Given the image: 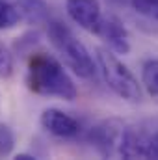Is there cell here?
Listing matches in <instances>:
<instances>
[{
  "label": "cell",
  "mask_w": 158,
  "mask_h": 160,
  "mask_svg": "<svg viewBox=\"0 0 158 160\" xmlns=\"http://www.w3.org/2000/svg\"><path fill=\"white\" fill-rule=\"evenodd\" d=\"M26 86L30 91L43 97H58L63 101H75L78 89L63 65L45 52H34L28 60Z\"/></svg>",
  "instance_id": "obj_1"
},
{
  "label": "cell",
  "mask_w": 158,
  "mask_h": 160,
  "mask_svg": "<svg viewBox=\"0 0 158 160\" xmlns=\"http://www.w3.org/2000/svg\"><path fill=\"white\" fill-rule=\"evenodd\" d=\"M47 34H48L50 43L54 45V48L60 52V56L73 69L75 75H78L80 78H95L97 69H95L89 50L73 34V30L67 24H63L60 21H50Z\"/></svg>",
  "instance_id": "obj_2"
},
{
  "label": "cell",
  "mask_w": 158,
  "mask_h": 160,
  "mask_svg": "<svg viewBox=\"0 0 158 160\" xmlns=\"http://www.w3.org/2000/svg\"><path fill=\"white\" fill-rule=\"evenodd\" d=\"M97 60L102 71V78L116 95L130 102H138L141 99V89L136 77L116 54L106 48H97Z\"/></svg>",
  "instance_id": "obj_3"
},
{
  "label": "cell",
  "mask_w": 158,
  "mask_h": 160,
  "mask_svg": "<svg viewBox=\"0 0 158 160\" xmlns=\"http://www.w3.org/2000/svg\"><path fill=\"white\" fill-rule=\"evenodd\" d=\"M123 130H125V125L119 119H116V118L102 119L87 130L86 142L99 155L110 158V157L119 155V143H121Z\"/></svg>",
  "instance_id": "obj_4"
},
{
  "label": "cell",
  "mask_w": 158,
  "mask_h": 160,
  "mask_svg": "<svg viewBox=\"0 0 158 160\" xmlns=\"http://www.w3.org/2000/svg\"><path fill=\"white\" fill-rule=\"evenodd\" d=\"M41 125L47 132H50L56 138H77L80 134V123L73 116L58 110V108H48L41 114Z\"/></svg>",
  "instance_id": "obj_5"
},
{
  "label": "cell",
  "mask_w": 158,
  "mask_h": 160,
  "mask_svg": "<svg viewBox=\"0 0 158 160\" xmlns=\"http://www.w3.org/2000/svg\"><path fill=\"white\" fill-rule=\"evenodd\" d=\"M97 36L108 43V47L117 52V54H128L130 50V41H128V32L125 24L119 21L117 17H101V22L95 30Z\"/></svg>",
  "instance_id": "obj_6"
},
{
  "label": "cell",
  "mask_w": 158,
  "mask_h": 160,
  "mask_svg": "<svg viewBox=\"0 0 158 160\" xmlns=\"http://www.w3.org/2000/svg\"><path fill=\"white\" fill-rule=\"evenodd\" d=\"M67 15L80 28L95 32L101 22V6L99 0H65Z\"/></svg>",
  "instance_id": "obj_7"
},
{
  "label": "cell",
  "mask_w": 158,
  "mask_h": 160,
  "mask_svg": "<svg viewBox=\"0 0 158 160\" xmlns=\"http://www.w3.org/2000/svg\"><path fill=\"white\" fill-rule=\"evenodd\" d=\"M149 138L151 132H147L143 127H125L119 143V155L125 158H145Z\"/></svg>",
  "instance_id": "obj_8"
},
{
  "label": "cell",
  "mask_w": 158,
  "mask_h": 160,
  "mask_svg": "<svg viewBox=\"0 0 158 160\" xmlns=\"http://www.w3.org/2000/svg\"><path fill=\"white\" fill-rule=\"evenodd\" d=\"M11 2L22 19H26L30 24H39L48 19V8L45 0H7Z\"/></svg>",
  "instance_id": "obj_9"
},
{
  "label": "cell",
  "mask_w": 158,
  "mask_h": 160,
  "mask_svg": "<svg viewBox=\"0 0 158 160\" xmlns=\"http://www.w3.org/2000/svg\"><path fill=\"white\" fill-rule=\"evenodd\" d=\"M141 80H143V86L147 88L149 95L158 101V60H149L143 63Z\"/></svg>",
  "instance_id": "obj_10"
},
{
  "label": "cell",
  "mask_w": 158,
  "mask_h": 160,
  "mask_svg": "<svg viewBox=\"0 0 158 160\" xmlns=\"http://www.w3.org/2000/svg\"><path fill=\"white\" fill-rule=\"evenodd\" d=\"M21 13L19 9L7 2V0H0V30H9L13 26H17L21 22Z\"/></svg>",
  "instance_id": "obj_11"
},
{
  "label": "cell",
  "mask_w": 158,
  "mask_h": 160,
  "mask_svg": "<svg viewBox=\"0 0 158 160\" xmlns=\"http://www.w3.org/2000/svg\"><path fill=\"white\" fill-rule=\"evenodd\" d=\"M13 147H15V134H13V130L7 125L0 123V158L11 155Z\"/></svg>",
  "instance_id": "obj_12"
},
{
  "label": "cell",
  "mask_w": 158,
  "mask_h": 160,
  "mask_svg": "<svg viewBox=\"0 0 158 160\" xmlns=\"http://www.w3.org/2000/svg\"><path fill=\"white\" fill-rule=\"evenodd\" d=\"M15 71L13 54L7 50V47L0 41V78H9Z\"/></svg>",
  "instance_id": "obj_13"
},
{
  "label": "cell",
  "mask_w": 158,
  "mask_h": 160,
  "mask_svg": "<svg viewBox=\"0 0 158 160\" xmlns=\"http://www.w3.org/2000/svg\"><path fill=\"white\" fill-rule=\"evenodd\" d=\"M39 32H26L22 38H19V39L15 41V45H13V48H15V52L17 54H28L37 43H39Z\"/></svg>",
  "instance_id": "obj_14"
},
{
  "label": "cell",
  "mask_w": 158,
  "mask_h": 160,
  "mask_svg": "<svg viewBox=\"0 0 158 160\" xmlns=\"http://www.w3.org/2000/svg\"><path fill=\"white\" fill-rule=\"evenodd\" d=\"M132 8L141 15H156L158 0H130Z\"/></svg>",
  "instance_id": "obj_15"
},
{
  "label": "cell",
  "mask_w": 158,
  "mask_h": 160,
  "mask_svg": "<svg viewBox=\"0 0 158 160\" xmlns=\"http://www.w3.org/2000/svg\"><path fill=\"white\" fill-rule=\"evenodd\" d=\"M145 158H156L158 160V130H155L149 138V145H147V153Z\"/></svg>",
  "instance_id": "obj_16"
},
{
  "label": "cell",
  "mask_w": 158,
  "mask_h": 160,
  "mask_svg": "<svg viewBox=\"0 0 158 160\" xmlns=\"http://www.w3.org/2000/svg\"><path fill=\"white\" fill-rule=\"evenodd\" d=\"M110 6H114V8H125V6H128L130 4V0H106Z\"/></svg>",
  "instance_id": "obj_17"
},
{
  "label": "cell",
  "mask_w": 158,
  "mask_h": 160,
  "mask_svg": "<svg viewBox=\"0 0 158 160\" xmlns=\"http://www.w3.org/2000/svg\"><path fill=\"white\" fill-rule=\"evenodd\" d=\"M15 158L17 160H34L36 157H32V155H17Z\"/></svg>",
  "instance_id": "obj_18"
},
{
  "label": "cell",
  "mask_w": 158,
  "mask_h": 160,
  "mask_svg": "<svg viewBox=\"0 0 158 160\" xmlns=\"http://www.w3.org/2000/svg\"><path fill=\"white\" fill-rule=\"evenodd\" d=\"M155 17H156V19H158V11H156V15H155Z\"/></svg>",
  "instance_id": "obj_19"
}]
</instances>
